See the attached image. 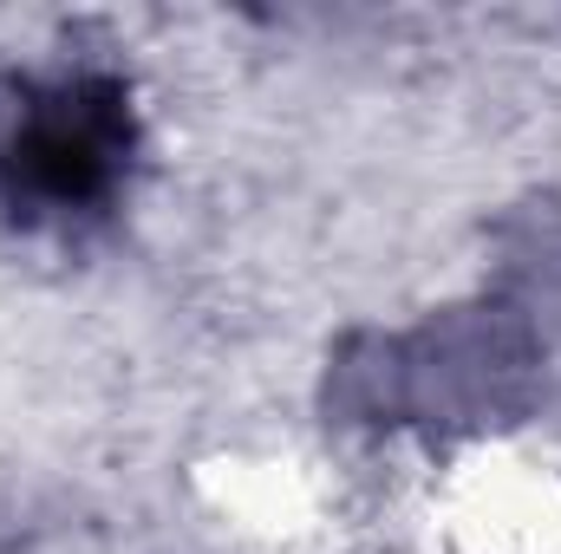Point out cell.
Instances as JSON below:
<instances>
[{
	"mask_svg": "<svg viewBox=\"0 0 561 554\" xmlns=\"http://www.w3.org/2000/svg\"><path fill=\"white\" fill-rule=\"evenodd\" d=\"M131 150L138 125H131V92L118 79L99 72L53 79L20 105L13 131L0 138V196L7 209L39 222L92 216L118 196Z\"/></svg>",
	"mask_w": 561,
	"mask_h": 554,
	"instance_id": "6da1fadb",
	"label": "cell"
}]
</instances>
